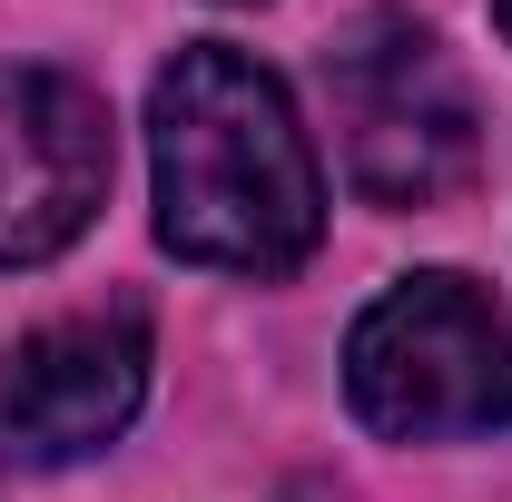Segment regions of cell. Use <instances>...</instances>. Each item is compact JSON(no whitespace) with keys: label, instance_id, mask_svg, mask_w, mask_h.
Listing matches in <instances>:
<instances>
[{"label":"cell","instance_id":"6da1fadb","mask_svg":"<svg viewBox=\"0 0 512 502\" xmlns=\"http://www.w3.org/2000/svg\"><path fill=\"white\" fill-rule=\"evenodd\" d=\"M158 247L217 276H296L325 237V178L276 69L188 40L148 89Z\"/></svg>","mask_w":512,"mask_h":502},{"label":"cell","instance_id":"7a4b0ae2","mask_svg":"<svg viewBox=\"0 0 512 502\" xmlns=\"http://www.w3.org/2000/svg\"><path fill=\"white\" fill-rule=\"evenodd\" d=\"M345 404L384 443L512 434V315L453 266L384 286L345 335Z\"/></svg>","mask_w":512,"mask_h":502},{"label":"cell","instance_id":"3957f363","mask_svg":"<svg viewBox=\"0 0 512 502\" xmlns=\"http://www.w3.org/2000/svg\"><path fill=\"white\" fill-rule=\"evenodd\" d=\"M325 99L345 128V178L375 207H434L483 158V109L453 50L414 10H365L325 40Z\"/></svg>","mask_w":512,"mask_h":502},{"label":"cell","instance_id":"277c9868","mask_svg":"<svg viewBox=\"0 0 512 502\" xmlns=\"http://www.w3.org/2000/svg\"><path fill=\"white\" fill-rule=\"evenodd\" d=\"M148 404V325L69 315L0 355V463H89Z\"/></svg>","mask_w":512,"mask_h":502},{"label":"cell","instance_id":"5b68a950","mask_svg":"<svg viewBox=\"0 0 512 502\" xmlns=\"http://www.w3.org/2000/svg\"><path fill=\"white\" fill-rule=\"evenodd\" d=\"M109 197V109L69 69L0 60V266H50Z\"/></svg>","mask_w":512,"mask_h":502},{"label":"cell","instance_id":"8992f818","mask_svg":"<svg viewBox=\"0 0 512 502\" xmlns=\"http://www.w3.org/2000/svg\"><path fill=\"white\" fill-rule=\"evenodd\" d=\"M493 20H503V40H512V0H493Z\"/></svg>","mask_w":512,"mask_h":502}]
</instances>
